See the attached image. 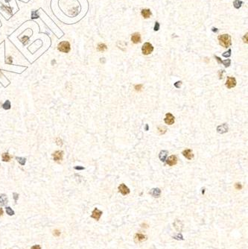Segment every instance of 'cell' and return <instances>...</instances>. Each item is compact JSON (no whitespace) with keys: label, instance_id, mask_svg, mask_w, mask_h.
Here are the masks:
<instances>
[{"label":"cell","instance_id":"obj_1","mask_svg":"<svg viewBox=\"0 0 248 249\" xmlns=\"http://www.w3.org/2000/svg\"><path fill=\"white\" fill-rule=\"evenodd\" d=\"M218 39L219 40L220 45L224 48H228L231 45V37L227 34L219 35Z\"/></svg>","mask_w":248,"mask_h":249},{"label":"cell","instance_id":"obj_2","mask_svg":"<svg viewBox=\"0 0 248 249\" xmlns=\"http://www.w3.org/2000/svg\"><path fill=\"white\" fill-rule=\"evenodd\" d=\"M57 49L63 53H69L70 52V43L68 42V41H62L60 42L58 46H57Z\"/></svg>","mask_w":248,"mask_h":249},{"label":"cell","instance_id":"obj_3","mask_svg":"<svg viewBox=\"0 0 248 249\" xmlns=\"http://www.w3.org/2000/svg\"><path fill=\"white\" fill-rule=\"evenodd\" d=\"M153 51H154V46L150 43H144V45L142 47V52L143 55H150Z\"/></svg>","mask_w":248,"mask_h":249},{"label":"cell","instance_id":"obj_4","mask_svg":"<svg viewBox=\"0 0 248 249\" xmlns=\"http://www.w3.org/2000/svg\"><path fill=\"white\" fill-rule=\"evenodd\" d=\"M236 85V80L235 78L233 77H228L227 79V82H226V87L228 89H231L235 87Z\"/></svg>","mask_w":248,"mask_h":249},{"label":"cell","instance_id":"obj_5","mask_svg":"<svg viewBox=\"0 0 248 249\" xmlns=\"http://www.w3.org/2000/svg\"><path fill=\"white\" fill-rule=\"evenodd\" d=\"M174 120H175V118L170 113H166V115H165V117L164 119V121L167 124H169V125H171V124H173L174 123Z\"/></svg>","mask_w":248,"mask_h":249},{"label":"cell","instance_id":"obj_6","mask_svg":"<svg viewBox=\"0 0 248 249\" xmlns=\"http://www.w3.org/2000/svg\"><path fill=\"white\" fill-rule=\"evenodd\" d=\"M102 215V211L98 210V208H95L94 210L92 212V215H91V218H93L94 219H95L96 221H98L100 219L101 216Z\"/></svg>","mask_w":248,"mask_h":249},{"label":"cell","instance_id":"obj_7","mask_svg":"<svg viewBox=\"0 0 248 249\" xmlns=\"http://www.w3.org/2000/svg\"><path fill=\"white\" fill-rule=\"evenodd\" d=\"M54 157V160L56 162H60L63 160V151H56L54 153L52 154Z\"/></svg>","mask_w":248,"mask_h":249},{"label":"cell","instance_id":"obj_8","mask_svg":"<svg viewBox=\"0 0 248 249\" xmlns=\"http://www.w3.org/2000/svg\"><path fill=\"white\" fill-rule=\"evenodd\" d=\"M147 239V236L142 234H136L134 236V241L136 243L142 242L143 241H145Z\"/></svg>","mask_w":248,"mask_h":249},{"label":"cell","instance_id":"obj_9","mask_svg":"<svg viewBox=\"0 0 248 249\" xmlns=\"http://www.w3.org/2000/svg\"><path fill=\"white\" fill-rule=\"evenodd\" d=\"M119 190L123 195H126L130 193V189L125 184H120V186L119 187Z\"/></svg>","mask_w":248,"mask_h":249},{"label":"cell","instance_id":"obj_10","mask_svg":"<svg viewBox=\"0 0 248 249\" xmlns=\"http://www.w3.org/2000/svg\"><path fill=\"white\" fill-rule=\"evenodd\" d=\"M131 41L135 44H137L141 42V35H140L139 33H134L131 36Z\"/></svg>","mask_w":248,"mask_h":249},{"label":"cell","instance_id":"obj_11","mask_svg":"<svg viewBox=\"0 0 248 249\" xmlns=\"http://www.w3.org/2000/svg\"><path fill=\"white\" fill-rule=\"evenodd\" d=\"M177 163V156H175V155L170 156L168 159H166V163H167L168 165L171 166L176 165Z\"/></svg>","mask_w":248,"mask_h":249},{"label":"cell","instance_id":"obj_12","mask_svg":"<svg viewBox=\"0 0 248 249\" xmlns=\"http://www.w3.org/2000/svg\"><path fill=\"white\" fill-rule=\"evenodd\" d=\"M183 155L186 157V158H187L188 160H192L193 157H194V154L192 152L191 149H186V150H184L183 152Z\"/></svg>","mask_w":248,"mask_h":249},{"label":"cell","instance_id":"obj_13","mask_svg":"<svg viewBox=\"0 0 248 249\" xmlns=\"http://www.w3.org/2000/svg\"><path fill=\"white\" fill-rule=\"evenodd\" d=\"M149 193L154 198H159L161 195V190L159 188H154L150 191Z\"/></svg>","mask_w":248,"mask_h":249},{"label":"cell","instance_id":"obj_14","mask_svg":"<svg viewBox=\"0 0 248 249\" xmlns=\"http://www.w3.org/2000/svg\"><path fill=\"white\" fill-rule=\"evenodd\" d=\"M217 131L220 134H224V133L228 131V126L227 124H223L221 125L218 126L217 128Z\"/></svg>","mask_w":248,"mask_h":249},{"label":"cell","instance_id":"obj_15","mask_svg":"<svg viewBox=\"0 0 248 249\" xmlns=\"http://www.w3.org/2000/svg\"><path fill=\"white\" fill-rule=\"evenodd\" d=\"M174 228H176V230L177 231H180V232L182 230V229H183V224H182L181 221H180L178 219L175 220V221L174 222Z\"/></svg>","mask_w":248,"mask_h":249},{"label":"cell","instance_id":"obj_16","mask_svg":"<svg viewBox=\"0 0 248 249\" xmlns=\"http://www.w3.org/2000/svg\"><path fill=\"white\" fill-rule=\"evenodd\" d=\"M7 202H8V200H7V198L6 195L2 194L1 195H0V205L6 206Z\"/></svg>","mask_w":248,"mask_h":249},{"label":"cell","instance_id":"obj_17","mask_svg":"<svg viewBox=\"0 0 248 249\" xmlns=\"http://www.w3.org/2000/svg\"><path fill=\"white\" fill-rule=\"evenodd\" d=\"M141 14H142V16H143V17L145 19H147V18H149L151 15V12L150 11V9H143L141 11Z\"/></svg>","mask_w":248,"mask_h":249},{"label":"cell","instance_id":"obj_18","mask_svg":"<svg viewBox=\"0 0 248 249\" xmlns=\"http://www.w3.org/2000/svg\"><path fill=\"white\" fill-rule=\"evenodd\" d=\"M215 58L218 60V63H221L224 64L225 67H228V66H229V65H230V63H231L230 59H226L225 61H221L220 57H218V56H215Z\"/></svg>","mask_w":248,"mask_h":249},{"label":"cell","instance_id":"obj_19","mask_svg":"<svg viewBox=\"0 0 248 249\" xmlns=\"http://www.w3.org/2000/svg\"><path fill=\"white\" fill-rule=\"evenodd\" d=\"M168 153V152L167 151H165V150L160 152V154H159V157H160V159L161 161L165 162V160H166V157H167Z\"/></svg>","mask_w":248,"mask_h":249},{"label":"cell","instance_id":"obj_20","mask_svg":"<svg viewBox=\"0 0 248 249\" xmlns=\"http://www.w3.org/2000/svg\"><path fill=\"white\" fill-rule=\"evenodd\" d=\"M2 157V160L4 162H9L11 159V157L9 155L8 153H3Z\"/></svg>","mask_w":248,"mask_h":249},{"label":"cell","instance_id":"obj_21","mask_svg":"<svg viewBox=\"0 0 248 249\" xmlns=\"http://www.w3.org/2000/svg\"><path fill=\"white\" fill-rule=\"evenodd\" d=\"M107 48V47L104 43H99L98 45V47H97V49L99 52H104L106 50Z\"/></svg>","mask_w":248,"mask_h":249},{"label":"cell","instance_id":"obj_22","mask_svg":"<svg viewBox=\"0 0 248 249\" xmlns=\"http://www.w3.org/2000/svg\"><path fill=\"white\" fill-rule=\"evenodd\" d=\"M242 4H243V2L240 1V0H235L233 2V5L236 9H238L239 7H241Z\"/></svg>","mask_w":248,"mask_h":249},{"label":"cell","instance_id":"obj_23","mask_svg":"<svg viewBox=\"0 0 248 249\" xmlns=\"http://www.w3.org/2000/svg\"><path fill=\"white\" fill-rule=\"evenodd\" d=\"M2 107L5 110H9L11 108V102L10 101L7 100L3 104H2Z\"/></svg>","mask_w":248,"mask_h":249},{"label":"cell","instance_id":"obj_24","mask_svg":"<svg viewBox=\"0 0 248 249\" xmlns=\"http://www.w3.org/2000/svg\"><path fill=\"white\" fill-rule=\"evenodd\" d=\"M16 159L17 160V161L22 165V166H24L25 164H26V159L25 158V157H16Z\"/></svg>","mask_w":248,"mask_h":249},{"label":"cell","instance_id":"obj_25","mask_svg":"<svg viewBox=\"0 0 248 249\" xmlns=\"http://www.w3.org/2000/svg\"><path fill=\"white\" fill-rule=\"evenodd\" d=\"M6 213L7 215H14V211L10 207H6Z\"/></svg>","mask_w":248,"mask_h":249},{"label":"cell","instance_id":"obj_26","mask_svg":"<svg viewBox=\"0 0 248 249\" xmlns=\"http://www.w3.org/2000/svg\"><path fill=\"white\" fill-rule=\"evenodd\" d=\"M158 131H159V132H160V134H165V131H166V128H165V127H163V126H160L159 128H158Z\"/></svg>","mask_w":248,"mask_h":249},{"label":"cell","instance_id":"obj_27","mask_svg":"<svg viewBox=\"0 0 248 249\" xmlns=\"http://www.w3.org/2000/svg\"><path fill=\"white\" fill-rule=\"evenodd\" d=\"M173 238L175 239H177V240H183V239H184L183 235H182L181 234H180V233H179L177 235H176V236H173Z\"/></svg>","mask_w":248,"mask_h":249},{"label":"cell","instance_id":"obj_28","mask_svg":"<svg viewBox=\"0 0 248 249\" xmlns=\"http://www.w3.org/2000/svg\"><path fill=\"white\" fill-rule=\"evenodd\" d=\"M2 9L4 10V11H7L8 13H9L10 14H12V10H11V8L10 7H6V6H5V5H3L2 6Z\"/></svg>","mask_w":248,"mask_h":249},{"label":"cell","instance_id":"obj_29","mask_svg":"<svg viewBox=\"0 0 248 249\" xmlns=\"http://www.w3.org/2000/svg\"><path fill=\"white\" fill-rule=\"evenodd\" d=\"M38 17H39V16H38L37 11H33L32 13H31V18H32V19H37V18H38Z\"/></svg>","mask_w":248,"mask_h":249},{"label":"cell","instance_id":"obj_30","mask_svg":"<svg viewBox=\"0 0 248 249\" xmlns=\"http://www.w3.org/2000/svg\"><path fill=\"white\" fill-rule=\"evenodd\" d=\"M160 28V23H159L158 22H155V25H154V31H159Z\"/></svg>","mask_w":248,"mask_h":249},{"label":"cell","instance_id":"obj_31","mask_svg":"<svg viewBox=\"0 0 248 249\" xmlns=\"http://www.w3.org/2000/svg\"><path fill=\"white\" fill-rule=\"evenodd\" d=\"M222 55H223V57H229V56L231 55V49L229 48V50H228V52H224Z\"/></svg>","mask_w":248,"mask_h":249},{"label":"cell","instance_id":"obj_32","mask_svg":"<svg viewBox=\"0 0 248 249\" xmlns=\"http://www.w3.org/2000/svg\"><path fill=\"white\" fill-rule=\"evenodd\" d=\"M60 231L59 230H54V231H53V235L54 236H59L60 235Z\"/></svg>","mask_w":248,"mask_h":249},{"label":"cell","instance_id":"obj_33","mask_svg":"<svg viewBox=\"0 0 248 249\" xmlns=\"http://www.w3.org/2000/svg\"><path fill=\"white\" fill-rule=\"evenodd\" d=\"M56 143H57V144L58 145H63L62 140L60 139V137H57V138L56 139Z\"/></svg>","mask_w":248,"mask_h":249},{"label":"cell","instance_id":"obj_34","mask_svg":"<svg viewBox=\"0 0 248 249\" xmlns=\"http://www.w3.org/2000/svg\"><path fill=\"white\" fill-rule=\"evenodd\" d=\"M13 198H14L15 202H16V201H17V199L19 198V194H18V193H13Z\"/></svg>","mask_w":248,"mask_h":249},{"label":"cell","instance_id":"obj_35","mask_svg":"<svg viewBox=\"0 0 248 249\" xmlns=\"http://www.w3.org/2000/svg\"><path fill=\"white\" fill-rule=\"evenodd\" d=\"M235 189H241V188H242V186H241V184H239V183H236V184H235Z\"/></svg>","mask_w":248,"mask_h":249},{"label":"cell","instance_id":"obj_36","mask_svg":"<svg viewBox=\"0 0 248 249\" xmlns=\"http://www.w3.org/2000/svg\"><path fill=\"white\" fill-rule=\"evenodd\" d=\"M31 249H41V246L39 245H34L31 248Z\"/></svg>","mask_w":248,"mask_h":249},{"label":"cell","instance_id":"obj_37","mask_svg":"<svg viewBox=\"0 0 248 249\" xmlns=\"http://www.w3.org/2000/svg\"><path fill=\"white\" fill-rule=\"evenodd\" d=\"M142 88V84H139V85H136L135 86V90H140Z\"/></svg>","mask_w":248,"mask_h":249},{"label":"cell","instance_id":"obj_38","mask_svg":"<svg viewBox=\"0 0 248 249\" xmlns=\"http://www.w3.org/2000/svg\"><path fill=\"white\" fill-rule=\"evenodd\" d=\"M181 84H182L181 81H177V82H176L175 84H174V86H175L177 88H180V87L181 86Z\"/></svg>","mask_w":248,"mask_h":249},{"label":"cell","instance_id":"obj_39","mask_svg":"<svg viewBox=\"0 0 248 249\" xmlns=\"http://www.w3.org/2000/svg\"><path fill=\"white\" fill-rule=\"evenodd\" d=\"M27 40H28V37H23L22 39L21 40H22V42L25 44V41H26Z\"/></svg>","mask_w":248,"mask_h":249},{"label":"cell","instance_id":"obj_40","mask_svg":"<svg viewBox=\"0 0 248 249\" xmlns=\"http://www.w3.org/2000/svg\"><path fill=\"white\" fill-rule=\"evenodd\" d=\"M243 40H244V42L247 43V34H246V35L243 37Z\"/></svg>","mask_w":248,"mask_h":249},{"label":"cell","instance_id":"obj_41","mask_svg":"<svg viewBox=\"0 0 248 249\" xmlns=\"http://www.w3.org/2000/svg\"><path fill=\"white\" fill-rule=\"evenodd\" d=\"M8 63H12V57H8Z\"/></svg>","mask_w":248,"mask_h":249},{"label":"cell","instance_id":"obj_42","mask_svg":"<svg viewBox=\"0 0 248 249\" xmlns=\"http://www.w3.org/2000/svg\"><path fill=\"white\" fill-rule=\"evenodd\" d=\"M3 210H2V208H0V216H2V215H3Z\"/></svg>","mask_w":248,"mask_h":249},{"label":"cell","instance_id":"obj_43","mask_svg":"<svg viewBox=\"0 0 248 249\" xmlns=\"http://www.w3.org/2000/svg\"><path fill=\"white\" fill-rule=\"evenodd\" d=\"M212 31H213V32H218V28H212Z\"/></svg>","mask_w":248,"mask_h":249},{"label":"cell","instance_id":"obj_44","mask_svg":"<svg viewBox=\"0 0 248 249\" xmlns=\"http://www.w3.org/2000/svg\"><path fill=\"white\" fill-rule=\"evenodd\" d=\"M75 169H84V167H78V166H76V167H75Z\"/></svg>","mask_w":248,"mask_h":249},{"label":"cell","instance_id":"obj_45","mask_svg":"<svg viewBox=\"0 0 248 249\" xmlns=\"http://www.w3.org/2000/svg\"><path fill=\"white\" fill-rule=\"evenodd\" d=\"M5 1H6V2H9L11 1V0H5Z\"/></svg>","mask_w":248,"mask_h":249}]
</instances>
